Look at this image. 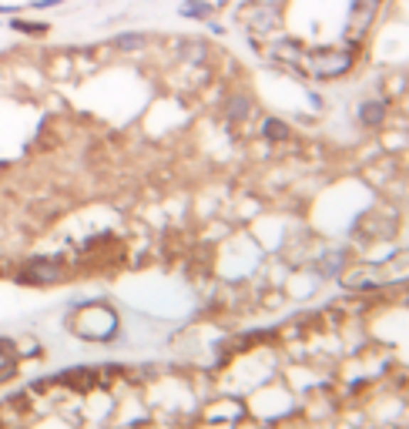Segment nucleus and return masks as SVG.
Masks as SVG:
<instances>
[{
  "mask_svg": "<svg viewBox=\"0 0 409 429\" xmlns=\"http://www.w3.org/2000/svg\"><path fill=\"white\" fill-rule=\"evenodd\" d=\"M363 114H366V121L373 124V121H379V114H383V107H379V104H366V107H363Z\"/></svg>",
  "mask_w": 409,
  "mask_h": 429,
  "instance_id": "nucleus-9",
  "label": "nucleus"
},
{
  "mask_svg": "<svg viewBox=\"0 0 409 429\" xmlns=\"http://www.w3.org/2000/svg\"><path fill=\"white\" fill-rule=\"evenodd\" d=\"M265 138H272V141H282V138H289V128H285L282 121H265Z\"/></svg>",
  "mask_w": 409,
  "mask_h": 429,
  "instance_id": "nucleus-8",
  "label": "nucleus"
},
{
  "mask_svg": "<svg viewBox=\"0 0 409 429\" xmlns=\"http://www.w3.org/2000/svg\"><path fill=\"white\" fill-rule=\"evenodd\" d=\"M60 278H64V268L54 259H31L17 272V282H31V286H54Z\"/></svg>",
  "mask_w": 409,
  "mask_h": 429,
  "instance_id": "nucleus-2",
  "label": "nucleus"
},
{
  "mask_svg": "<svg viewBox=\"0 0 409 429\" xmlns=\"http://www.w3.org/2000/svg\"><path fill=\"white\" fill-rule=\"evenodd\" d=\"M252 4H258V7H275V11H279L285 0H252Z\"/></svg>",
  "mask_w": 409,
  "mask_h": 429,
  "instance_id": "nucleus-12",
  "label": "nucleus"
},
{
  "mask_svg": "<svg viewBox=\"0 0 409 429\" xmlns=\"http://www.w3.org/2000/svg\"><path fill=\"white\" fill-rule=\"evenodd\" d=\"M115 48L117 50H138V48H144V37L141 34H121V37H115Z\"/></svg>",
  "mask_w": 409,
  "mask_h": 429,
  "instance_id": "nucleus-7",
  "label": "nucleus"
},
{
  "mask_svg": "<svg viewBox=\"0 0 409 429\" xmlns=\"http://www.w3.org/2000/svg\"><path fill=\"white\" fill-rule=\"evenodd\" d=\"M11 31L23 37H44L47 34V24L44 21H23V17H11Z\"/></svg>",
  "mask_w": 409,
  "mask_h": 429,
  "instance_id": "nucleus-5",
  "label": "nucleus"
},
{
  "mask_svg": "<svg viewBox=\"0 0 409 429\" xmlns=\"http://www.w3.org/2000/svg\"><path fill=\"white\" fill-rule=\"evenodd\" d=\"M181 17H191V21H208L211 7L205 4V0H185V4H181Z\"/></svg>",
  "mask_w": 409,
  "mask_h": 429,
  "instance_id": "nucleus-6",
  "label": "nucleus"
},
{
  "mask_svg": "<svg viewBox=\"0 0 409 429\" xmlns=\"http://www.w3.org/2000/svg\"><path fill=\"white\" fill-rule=\"evenodd\" d=\"M21 7H14V4H0V17H17Z\"/></svg>",
  "mask_w": 409,
  "mask_h": 429,
  "instance_id": "nucleus-11",
  "label": "nucleus"
},
{
  "mask_svg": "<svg viewBox=\"0 0 409 429\" xmlns=\"http://www.w3.org/2000/svg\"><path fill=\"white\" fill-rule=\"evenodd\" d=\"M302 64L309 74L316 77H339V74L349 71L352 64V54L349 50H302Z\"/></svg>",
  "mask_w": 409,
  "mask_h": 429,
  "instance_id": "nucleus-1",
  "label": "nucleus"
},
{
  "mask_svg": "<svg viewBox=\"0 0 409 429\" xmlns=\"http://www.w3.org/2000/svg\"><path fill=\"white\" fill-rule=\"evenodd\" d=\"M58 4H64V0H34L31 7H34V11H47V7H58Z\"/></svg>",
  "mask_w": 409,
  "mask_h": 429,
  "instance_id": "nucleus-10",
  "label": "nucleus"
},
{
  "mask_svg": "<svg viewBox=\"0 0 409 429\" xmlns=\"http://www.w3.org/2000/svg\"><path fill=\"white\" fill-rule=\"evenodd\" d=\"M279 11L275 7H258V4H248L245 11H242V24L252 31V34H272L275 27H279Z\"/></svg>",
  "mask_w": 409,
  "mask_h": 429,
  "instance_id": "nucleus-3",
  "label": "nucleus"
},
{
  "mask_svg": "<svg viewBox=\"0 0 409 429\" xmlns=\"http://www.w3.org/2000/svg\"><path fill=\"white\" fill-rule=\"evenodd\" d=\"M379 4L383 0H356V11H352V21H349V40H356V37H363L366 34V27L373 24V17L376 11H379Z\"/></svg>",
  "mask_w": 409,
  "mask_h": 429,
  "instance_id": "nucleus-4",
  "label": "nucleus"
}]
</instances>
